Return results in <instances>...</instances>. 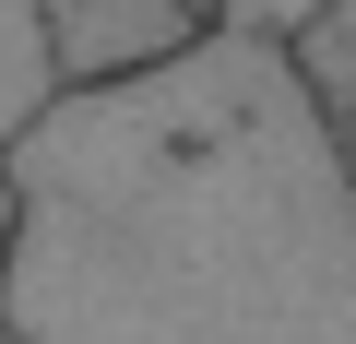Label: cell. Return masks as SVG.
<instances>
[{
	"label": "cell",
	"mask_w": 356,
	"mask_h": 344,
	"mask_svg": "<svg viewBox=\"0 0 356 344\" xmlns=\"http://www.w3.org/2000/svg\"><path fill=\"white\" fill-rule=\"evenodd\" d=\"M0 166L24 344H356V131L297 36L226 24L166 72L48 95Z\"/></svg>",
	"instance_id": "1"
},
{
	"label": "cell",
	"mask_w": 356,
	"mask_h": 344,
	"mask_svg": "<svg viewBox=\"0 0 356 344\" xmlns=\"http://www.w3.org/2000/svg\"><path fill=\"white\" fill-rule=\"evenodd\" d=\"M83 13V0H0V154H13L24 131H36V107L60 95V24ZM214 24H273V36H297L309 13H332V0H202Z\"/></svg>",
	"instance_id": "2"
},
{
	"label": "cell",
	"mask_w": 356,
	"mask_h": 344,
	"mask_svg": "<svg viewBox=\"0 0 356 344\" xmlns=\"http://www.w3.org/2000/svg\"><path fill=\"white\" fill-rule=\"evenodd\" d=\"M332 24H344V36H356V0H332Z\"/></svg>",
	"instance_id": "3"
},
{
	"label": "cell",
	"mask_w": 356,
	"mask_h": 344,
	"mask_svg": "<svg viewBox=\"0 0 356 344\" xmlns=\"http://www.w3.org/2000/svg\"><path fill=\"white\" fill-rule=\"evenodd\" d=\"M0 344H24V332H13V320H0Z\"/></svg>",
	"instance_id": "4"
}]
</instances>
